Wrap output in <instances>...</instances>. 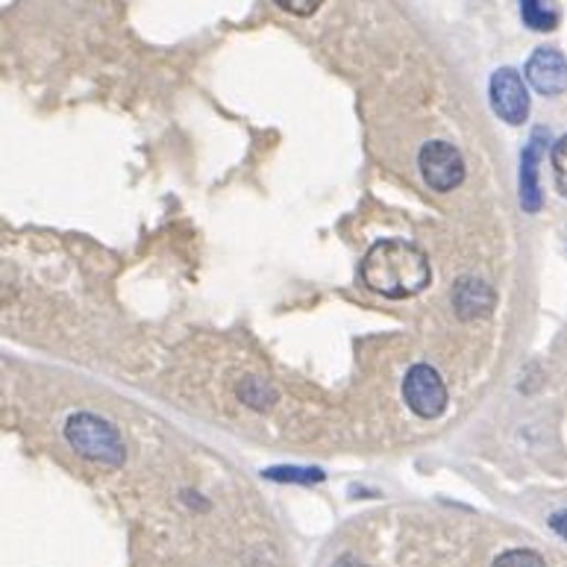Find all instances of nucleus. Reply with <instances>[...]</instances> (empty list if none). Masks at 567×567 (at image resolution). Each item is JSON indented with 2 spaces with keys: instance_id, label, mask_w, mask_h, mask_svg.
I'll return each mask as SVG.
<instances>
[{
  "instance_id": "f257e3e1",
  "label": "nucleus",
  "mask_w": 567,
  "mask_h": 567,
  "mask_svg": "<svg viewBox=\"0 0 567 567\" xmlns=\"http://www.w3.org/2000/svg\"><path fill=\"white\" fill-rule=\"evenodd\" d=\"M432 280L427 254L406 238H383L362 259V282L388 300H409Z\"/></svg>"
},
{
  "instance_id": "f03ea898",
  "label": "nucleus",
  "mask_w": 567,
  "mask_h": 567,
  "mask_svg": "<svg viewBox=\"0 0 567 567\" xmlns=\"http://www.w3.org/2000/svg\"><path fill=\"white\" fill-rule=\"evenodd\" d=\"M65 441H68L79 456L100 464H124V441L113 424H106L97 415L79 411L65 420Z\"/></svg>"
},
{
  "instance_id": "7ed1b4c3",
  "label": "nucleus",
  "mask_w": 567,
  "mask_h": 567,
  "mask_svg": "<svg viewBox=\"0 0 567 567\" xmlns=\"http://www.w3.org/2000/svg\"><path fill=\"white\" fill-rule=\"evenodd\" d=\"M403 400L418 418L432 420L447 409L450 394H447L445 379H441L436 367L411 365L406 379H403Z\"/></svg>"
},
{
  "instance_id": "20e7f679",
  "label": "nucleus",
  "mask_w": 567,
  "mask_h": 567,
  "mask_svg": "<svg viewBox=\"0 0 567 567\" xmlns=\"http://www.w3.org/2000/svg\"><path fill=\"white\" fill-rule=\"evenodd\" d=\"M418 168L424 183L432 192H453L464 183V159L462 153L447 141H429L418 153Z\"/></svg>"
},
{
  "instance_id": "39448f33",
  "label": "nucleus",
  "mask_w": 567,
  "mask_h": 567,
  "mask_svg": "<svg viewBox=\"0 0 567 567\" xmlns=\"http://www.w3.org/2000/svg\"><path fill=\"white\" fill-rule=\"evenodd\" d=\"M489 95L491 109H494L500 121L512 124V127L526 121V115H529V92H526L524 77L515 68L494 71V77L489 83Z\"/></svg>"
},
{
  "instance_id": "423d86ee",
  "label": "nucleus",
  "mask_w": 567,
  "mask_h": 567,
  "mask_svg": "<svg viewBox=\"0 0 567 567\" xmlns=\"http://www.w3.org/2000/svg\"><path fill=\"white\" fill-rule=\"evenodd\" d=\"M526 83L544 97H559L567 92V60L556 47H538L526 60Z\"/></svg>"
},
{
  "instance_id": "0eeeda50",
  "label": "nucleus",
  "mask_w": 567,
  "mask_h": 567,
  "mask_svg": "<svg viewBox=\"0 0 567 567\" xmlns=\"http://www.w3.org/2000/svg\"><path fill=\"white\" fill-rule=\"evenodd\" d=\"M491 306H494V291L485 282L464 277L453 288V309L462 321H471L477 314H489Z\"/></svg>"
},
{
  "instance_id": "6e6552de",
  "label": "nucleus",
  "mask_w": 567,
  "mask_h": 567,
  "mask_svg": "<svg viewBox=\"0 0 567 567\" xmlns=\"http://www.w3.org/2000/svg\"><path fill=\"white\" fill-rule=\"evenodd\" d=\"M542 139L544 130H535L529 148L524 150L521 159V203L526 212L542 210V192H538V159H542Z\"/></svg>"
},
{
  "instance_id": "1a4fd4ad",
  "label": "nucleus",
  "mask_w": 567,
  "mask_h": 567,
  "mask_svg": "<svg viewBox=\"0 0 567 567\" xmlns=\"http://www.w3.org/2000/svg\"><path fill=\"white\" fill-rule=\"evenodd\" d=\"M521 18L535 33H550L559 26V12L550 7V0H521Z\"/></svg>"
},
{
  "instance_id": "9d476101",
  "label": "nucleus",
  "mask_w": 567,
  "mask_h": 567,
  "mask_svg": "<svg viewBox=\"0 0 567 567\" xmlns=\"http://www.w3.org/2000/svg\"><path fill=\"white\" fill-rule=\"evenodd\" d=\"M494 567H547V561L535 550H506L500 553Z\"/></svg>"
},
{
  "instance_id": "9b49d317",
  "label": "nucleus",
  "mask_w": 567,
  "mask_h": 567,
  "mask_svg": "<svg viewBox=\"0 0 567 567\" xmlns=\"http://www.w3.org/2000/svg\"><path fill=\"white\" fill-rule=\"evenodd\" d=\"M553 174H556V185L567 194V136L553 145Z\"/></svg>"
},
{
  "instance_id": "f8f14e48",
  "label": "nucleus",
  "mask_w": 567,
  "mask_h": 567,
  "mask_svg": "<svg viewBox=\"0 0 567 567\" xmlns=\"http://www.w3.org/2000/svg\"><path fill=\"white\" fill-rule=\"evenodd\" d=\"M268 477L280 482H321L323 480L321 471H300V468H271Z\"/></svg>"
},
{
  "instance_id": "ddd939ff",
  "label": "nucleus",
  "mask_w": 567,
  "mask_h": 567,
  "mask_svg": "<svg viewBox=\"0 0 567 567\" xmlns=\"http://www.w3.org/2000/svg\"><path fill=\"white\" fill-rule=\"evenodd\" d=\"M277 7L286 9L288 15H297V18H309L314 15L318 9H321L323 0H274Z\"/></svg>"
},
{
  "instance_id": "4468645a",
  "label": "nucleus",
  "mask_w": 567,
  "mask_h": 567,
  "mask_svg": "<svg viewBox=\"0 0 567 567\" xmlns=\"http://www.w3.org/2000/svg\"><path fill=\"white\" fill-rule=\"evenodd\" d=\"M550 529L567 542V512H556V515L550 517Z\"/></svg>"
},
{
  "instance_id": "2eb2a0df",
  "label": "nucleus",
  "mask_w": 567,
  "mask_h": 567,
  "mask_svg": "<svg viewBox=\"0 0 567 567\" xmlns=\"http://www.w3.org/2000/svg\"><path fill=\"white\" fill-rule=\"evenodd\" d=\"M335 567H365V565H362L356 556H341V559L335 561Z\"/></svg>"
}]
</instances>
